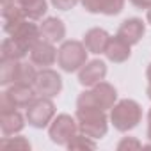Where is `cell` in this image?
I'll return each instance as SVG.
<instances>
[{"instance_id":"1","label":"cell","mask_w":151,"mask_h":151,"mask_svg":"<svg viewBox=\"0 0 151 151\" xmlns=\"http://www.w3.org/2000/svg\"><path fill=\"white\" fill-rule=\"evenodd\" d=\"M77 121L78 130L86 133L87 137L98 139L107 133V117L101 109L94 107H78L77 110Z\"/></svg>"},{"instance_id":"2","label":"cell","mask_w":151,"mask_h":151,"mask_svg":"<svg viewBox=\"0 0 151 151\" xmlns=\"http://www.w3.org/2000/svg\"><path fill=\"white\" fill-rule=\"evenodd\" d=\"M116 98H117L116 89L107 82H100L91 91H86L78 96L77 107H94V109L107 110L114 107Z\"/></svg>"},{"instance_id":"3","label":"cell","mask_w":151,"mask_h":151,"mask_svg":"<svg viewBox=\"0 0 151 151\" xmlns=\"http://www.w3.org/2000/svg\"><path fill=\"white\" fill-rule=\"evenodd\" d=\"M87 60V48L84 43H78V41H66L62 43V46L59 48V53H57V62L59 66L71 73V71H77L80 69Z\"/></svg>"},{"instance_id":"4","label":"cell","mask_w":151,"mask_h":151,"mask_svg":"<svg viewBox=\"0 0 151 151\" xmlns=\"http://www.w3.org/2000/svg\"><path fill=\"white\" fill-rule=\"evenodd\" d=\"M142 117V110L137 101L133 100H123L112 109V123L119 132H128L137 126V123Z\"/></svg>"},{"instance_id":"5","label":"cell","mask_w":151,"mask_h":151,"mask_svg":"<svg viewBox=\"0 0 151 151\" xmlns=\"http://www.w3.org/2000/svg\"><path fill=\"white\" fill-rule=\"evenodd\" d=\"M77 130H78V121H75L68 114H60L50 126V137L53 142L68 146V142L77 135Z\"/></svg>"},{"instance_id":"6","label":"cell","mask_w":151,"mask_h":151,"mask_svg":"<svg viewBox=\"0 0 151 151\" xmlns=\"http://www.w3.org/2000/svg\"><path fill=\"white\" fill-rule=\"evenodd\" d=\"M55 114V107L53 103L48 100V98H39V100H34L29 107H27V119L32 126L36 128H43L46 126L52 117Z\"/></svg>"},{"instance_id":"7","label":"cell","mask_w":151,"mask_h":151,"mask_svg":"<svg viewBox=\"0 0 151 151\" xmlns=\"http://www.w3.org/2000/svg\"><path fill=\"white\" fill-rule=\"evenodd\" d=\"M34 89L39 96H45V98H52L55 94L60 93L62 89V80L60 77L52 71V69H43L41 73H37V78L34 82Z\"/></svg>"},{"instance_id":"8","label":"cell","mask_w":151,"mask_h":151,"mask_svg":"<svg viewBox=\"0 0 151 151\" xmlns=\"http://www.w3.org/2000/svg\"><path fill=\"white\" fill-rule=\"evenodd\" d=\"M105 75H107V66L105 62L101 60H91L87 64H84L78 71V80L82 86H96L100 84L103 78H105Z\"/></svg>"},{"instance_id":"9","label":"cell","mask_w":151,"mask_h":151,"mask_svg":"<svg viewBox=\"0 0 151 151\" xmlns=\"http://www.w3.org/2000/svg\"><path fill=\"white\" fill-rule=\"evenodd\" d=\"M11 37H13L23 50L30 52V48H32L36 43H39L41 30H39L37 25H34V23H30V22H23V23L11 34Z\"/></svg>"},{"instance_id":"10","label":"cell","mask_w":151,"mask_h":151,"mask_svg":"<svg viewBox=\"0 0 151 151\" xmlns=\"http://www.w3.org/2000/svg\"><path fill=\"white\" fill-rule=\"evenodd\" d=\"M30 60H32V64L41 66V68L52 66L57 60V50L53 48V43H48L45 39L36 43L30 48Z\"/></svg>"},{"instance_id":"11","label":"cell","mask_w":151,"mask_h":151,"mask_svg":"<svg viewBox=\"0 0 151 151\" xmlns=\"http://www.w3.org/2000/svg\"><path fill=\"white\" fill-rule=\"evenodd\" d=\"M2 18H4V30L7 34H13L23 22H25V13H23V7L16 2L9 4V6H4L2 7Z\"/></svg>"},{"instance_id":"12","label":"cell","mask_w":151,"mask_h":151,"mask_svg":"<svg viewBox=\"0 0 151 151\" xmlns=\"http://www.w3.org/2000/svg\"><path fill=\"white\" fill-rule=\"evenodd\" d=\"M117 36L121 39H124L130 46L132 45H137L140 41V37L144 36V23L142 20L139 18H130V20H124L117 30Z\"/></svg>"},{"instance_id":"13","label":"cell","mask_w":151,"mask_h":151,"mask_svg":"<svg viewBox=\"0 0 151 151\" xmlns=\"http://www.w3.org/2000/svg\"><path fill=\"white\" fill-rule=\"evenodd\" d=\"M6 94L11 98V101L18 107H29L36 100V89L29 84H14L11 89L6 91Z\"/></svg>"},{"instance_id":"14","label":"cell","mask_w":151,"mask_h":151,"mask_svg":"<svg viewBox=\"0 0 151 151\" xmlns=\"http://www.w3.org/2000/svg\"><path fill=\"white\" fill-rule=\"evenodd\" d=\"M39 30H41V37L48 43H59L66 36V27L59 18H46L41 23Z\"/></svg>"},{"instance_id":"15","label":"cell","mask_w":151,"mask_h":151,"mask_svg":"<svg viewBox=\"0 0 151 151\" xmlns=\"http://www.w3.org/2000/svg\"><path fill=\"white\" fill-rule=\"evenodd\" d=\"M109 34L103 29H91L86 32L84 36V45L87 48V52L93 53H105L107 45H109Z\"/></svg>"},{"instance_id":"16","label":"cell","mask_w":151,"mask_h":151,"mask_svg":"<svg viewBox=\"0 0 151 151\" xmlns=\"http://www.w3.org/2000/svg\"><path fill=\"white\" fill-rule=\"evenodd\" d=\"M82 4L89 13H103L112 16L121 13L124 0H82Z\"/></svg>"},{"instance_id":"17","label":"cell","mask_w":151,"mask_h":151,"mask_svg":"<svg viewBox=\"0 0 151 151\" xmlns=\"http://www.w3.org/2000/svg\"><path fill=\"white\" fill-rule=\"evenodd\" d=\"M105 55H107L112 62H124V60L130 57V45L116 34L114 37L109 39Z\"/></svg>"},{"instance_id":"18","label":"cell","mask_w":151,"mask_h":151,"mask_svg":"<svg viewBox=\"0 0 151 151\" xmlns=\"http://www.w3.org/2000/svg\"><path fill=\"white\" fill-rule=\"evenodd\" d=\"M2 132L6 137H9L11 133H16L23 128V117L18 110H13V112H7V114H2Z\"/></svg>"},{"instance_id":"19","label":"cell","mask_w":151,"mask_h":151,"mask_svg":"<svg viewBox=\"0 0 151 151\" xmlns=\"http://www.w3.org/2000/svg\"><path fill=\"white\" fill-rule=\"evenodd\" d=\"M25 53L27 50H23L13 37L2 43V60H20L25 57Z\"/></svg>"},{"instance_id":"20","label":"cell","mask_w":151,"mask_h":151,"mask_svg":"<svg viewBox=\"0 0 151 151\" xmlns=\"http://www.w3.org/2000/svg\"><path fill=\"white\" fill-rule=\"evenodd\" d=\"M37 78V71L32 64L29 62H20L18 64V71H16V82L14 84H29V86H34Z\"/></svg>"},{"instance_id":"21","label":"cell","mask_w":151,"mask_h":151,"mask_svg":"<svg viewBox=\"0 0 151 151\" xmlns=\"http://www.w3.org/2000/svg\"><path fill=\"white\" fill-rule=\"evenodd\" d=\"M18 60H2V69H0V84L9 86L16 82V71H18Z\"/></svg>"},{"instance_id":"22","label":"cell","mask_w":151,"mask_h":151,"mask_svg":"<svg viewBox=\"0 0 151 151\" xmlns=\"http://www.w3.org/2000/svg\"><path fill=\"white\" fill-rule=\"evenodd\" d=\"M23 13L30 20H39L46 13V2H45V0H34V2L23 6Z\"/></svg>"},{"instance_id":"23","label":"cell","mask_w":151,"mask_h":151,"mask_svg":"<svg viewBox=\"0 0 151 151\" xmlns=\"http://www.w3.org/2000/svg\"><path fill=\"white\" fill-rule=\"evenodd\" d=\"M68 147H71V149H77V147H96V144H94L93 140H89L86 133H82V135L77 133V135H75V137L68 142Z\"/></svg>"},{"instance_id":"24","label":"cell","mask_w":151,"mask_h":151,"mask_svg":"<svg viewBox=\"0 0 151 151\" xmlns=\"http://www.w3.org/2000/svg\"><path fill=\"white\" fill-rule=\"evenodd\" d=\"M52 4L57 9H60V11H68V9H71V7L77 6L78 0H52Z\"/></svg>"},{"instance_id":"25","label":"cell","mask_w":151,"mask_h":151,"mask_svg":"<svg viewBox=\"0 0 151 151\" xmlns=\"http://www.w3.org/2000/svg\"><path fill=\"white\" fill-rule=\"evenodd\" d=\"M2 146H4V147H7V146H14V147H18V146H22V147H30V144H29L27 140H23L22 137H18V139H14V140H9V139L6 137L4 142H2Z\"/></svg>"},{"instance_id":"26","label":"cell","mask_w":151,"mask_h":151,"mask_svg":"<svg viewBox=\"0 0 151 151\" xmlns=\"http://www.w3.org/2000/svg\"><path fill=\"white\" fill-rule=\"evenodd\" d=\"M132 4L135 7H140V9H149L151 7V0H132Z\"/></svg>"},{"instance_id":"27","label":"cell","mask_w":151,"mask_h":151,"mask_svg":"<svg viewBox=\"0 0 151 151\" xmlns=\"http://www.w3.org/2000/svg\"><path fill=\"white\" fill-rule=\"evenodd\" d=\"M132 146H133V147H139L140 144H139L137 140H128V139H124V140L119 144V149H123V147H132Z\"/></svg>"},{"instance_id":"28","label":"cell","mask_w":151,"mask_h":151,"mask_svg":"<svg viewBox=\"0 0 151 151\" xmlns=\"http://www.w3.org/2000/svg\"><path fill=\"white\" fill-rule=\"evenodd\" d=\"M147 80H149V86H147V96L151 98V64H149V68H147Z\"/></svg>"},{"instance_id":"29","label":"cell","mask_w":151,"mask_h":151,"mask_svg":"<svg viewBox=\"0 0 151 151\" xmlns=\"http://www.w3.org/2000/svg\"><path fill=\"white\" fill-rule=\"evenodd\" d=\"M16 2L23 7V6H27V4H30V2H34V0H16Z\"/></svg>"},{"instance_id":"30","label":"cell","mask_w":151,"mask_h":151,"mask_svg":"<svg viewBox=\"0 0 151 151\" xmlns=\"http://www.w3.org/2000/svg\"><path fill=\"white\" fill-rule=\"evenodd\" d=\"M13 2H14V0H2V7H4V6H9V4H13Z\"/></svg>"},{"instance_id":"31","label":"cell","mask_w":151,"mask_h":151,"mask_svg":"<svg viewBox=\"0 0 151 151\" xmlns=\"http://www.w3.org/2000/svg\"><path fill=\"white\" fill-rule=\"evenodd\" d=\"M147 22H149V23H151V7H149V9H147Z\"/></svg>"},{"instance_id":"32","label":"cell","mask_w":151,"mask_h":151,"mask_svg":"<svg viewBox=\"0 0 151 151\" xmlns=\"http://www.w3.org/2000/svg\"><path fill=\"white\" fill-rule=\"evenodd\" d=\"M147 119H149V128H151V110H149V116H147Z\"/></svg>"}]
</instances>
